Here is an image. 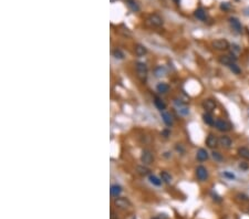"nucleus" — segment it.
<instances>
[{
    "mask_svg": "<svg viewBox=\"0 0 249 219\" xmlns=\"http://www.w3.org/2000/svg\"><path fill=\"white\" fill-rule=\"evenodd\" d=\"M136 72L137 77L142 80V81H145L147 79V73H148V68L147 65L144 62H136Z\"/></svg>",
    "mask_w": 249,
    "mask_h": 219,
    "instance_id": "nucleus-1",
    "label": "nucleus"
},
{
    "mask_svg": "<svg viewBox=\"0 0 249 219\" xmlns=\"http://www.w3.org/2000/svg\"><path fill=\"white\" fill-rule=\"evenodd\" d=\"M229 47H230V45L226 39H217L213 42V48L219 50V51H226V50L229 49Z\"/></svg>",
    "mask_w": 249,
    "mask_h": 219,
    "instance_id": "nucleus-2",
    "label": "nucleus"
},
{
    "mask_svg": "<svg viewBox=\"0 0 249 219\" xmlns=\"http://www.w3.org/2000/svg\"><path fill=\"white\" fill-rule=\"evenodd\" d=\"M196 177H197L198 180H200V182H206L207 179H208V172H207L206 167H204V166H198L197 168H196Z\"/></svg>",
    "mask_w": 249,
    "mask_h": 219,
    "instance_id": "nucleus-3",
    "label": "nucleus"
},
{
    "mask_svg": "<svg viewBox=\"0 0 249 219\" xmlns=\"http://www.w3.org/2000/svg\"><path fill=\"white\" fill-rule=\"evenodd\" d=\"M236 61H237V56H236L235 53H233V52H231L230 54L221 56L220 58H219V62L223 63V64H225V65H230V64H233V63H236Z\"/></svg>",
    "mask_w": 249,
    "mask_h": 219,
    "instance_id": "nucleus-4",
    "label": "nucleus"
},
{
    "mask_svg": "<svg viewBox=\"0 0 249 219\" xmlns=\"http://www.w3.org/2000/svg\"><path fill=\"white\" fill-rule=\"evenodd\" d=\"M215 127H216L218 131H220V132H228V131H230L231 126L227 121H224V120L218 119V120L215 121Z\"/></svg>",
    "mask_w": 249,
    "mask_h": 219,
    "instance_id": "nucleus-5",
    "label": "nucleus"
},
{
    "mask_svg": "<svg viewBox=\"0 0 249 219\" xmlns=\"http://www.w3.org/2000/svg\"><path fill=\"white\" fill-rule=\"evenodd\" d=\"M141 161H142V163L145 164V165H150V164L153 163L154 157H153V154L151 153V151H148V149H144V151L142 152Z\"/></svg>",
    "mask_w": 249,
    "mask_h": 219,
    "instance_id": "nucleus-6",
    "label": "nucleus"
},
{
    "mask_svg": "<svg viewBox=\"0 0 249 219\" xmlns=\"http://www.w3.org/2000/svg\"><path fill=\"white\" fill-rule=\"evenodd\" d=\"M206 145L209 148H216L219 145V138H217L215 134H209L206 138Z\"/></svg>",
    "mask_w": 249,
    "mask_h": 219,
    "instance_id": "nucleus-7",
    "label": "nucleus"
},
{
    "mask_svg": "<svg viewBox=\"0 0 249 219\" xmlns=\"http://www.w3.org/2000/svg\"><path fill=\"white\" fill-rule=\"evenodd\" d=\"M202 105H203V109H204L206 112H209V113L213 112L217 106L216 101L212 100V99H207V100H205Z\"/></svg>",
    "mask_w": 249,
    "mask_h": 219,
    "instance_id": "nucleus-8",
    "label": "nucleus"
},
{
    "mask_svg": "<svg viewBox=\"0 0 249 219\" xmlns=\"http://www.w3.org/2000/svg\"><path fill=\"white\" fill-rule=\"evenodd\" d=\"M148 24H152L153 27H161L163 26V19L161 18L158 14L154 13V14H151L150 18L147 19Z\"/></svg>",
    "mask_w": 249,
    "mask_h": 219,
    "instance_id": "nucleus-9",
    "label": "nucleus"
},
{
    "mask_svg": "<svg viewBox=\"0 0 249 219\" xmlns=\"http://www.w3.org/2000/svg\"><path fill=\"white\" fill-rule=\"evenodd\" d=\"M229 24H230V26L233 27V29L236 31V32L240 33L242 31V26H241V24H240V21L238 20L237 18H230L229 19Z\"/></svg>",
    "mask_w": 249,
    "mask_h": 219,
    "instance_id": "nucleus-10",
    "label": "nucleus"
},
{
    "mask_svg": "<svg viewBox=\"0 0 249 219\" xmlns=\"http://www.w3.org/2000/svg\"><path fill=\"white\" fill-rule=\"evenodd\" d=\"M161 115H162V119L164 121V123L166 124L167 126H172L174 121H173V116H172L171 113H168L167 111H162L161 112Z\"/></svg>",
    "mask_w": 249,
    "mask_h": 219,
    "instance_id": "nucleus-11",
    "label": "nucleus"
},
{
    "mask_svg": "<svg viewBox=\"0 0 249 219\" xmlns=\"http://www.w3.org/2000/svg\"><path fill=\"white\" fill-rule=\"evenodd\" d=\"M231 138L227 135H223L219 137V145L224 148H229L231 146Z\"/></svg>",
    "mask_w": 249,
    "mask_h": 219,
    "instance_id": "nucleus-12",
    "label": "nucleus"
},
{
    "mask_svg": "<svg viewBox=\"0 0 249 219\" xmlns=\"http://www.w3.org/2000/svg\"><path fill=\"white\" fill-rule=\"evenodd\" d=\"M208 157H209L208 152H207L205 148H199L197 151V153H196V158H197L199 162L207 161V159H208Z\"/></svg>",
    "mask_w": 249,
    "mask_h": 219,
    "instance_id": "nucleus-13",
    "label": "nucleus"
},
{
    "mask_svg": "<svg viewBox=\"0 0 249 219\" xmlns=\"http://www.w3.org/2000/svg\"><path fill=\"white\" fill-rule=\"evenodd\" d=\"M202 117H203V121H204L205 124H207V125H215L214 117H213V115L210 114L209 112L204 113Z\"/></svg>",
    "mask_w": 249,
    "mask_h": 219,
    "instance_id": "nucleus-14",
    "label": "nucleus"
},
{
    "mask_svg": "<svg viewBox=\"0 0 249 219\" xmlns=\"http://www.w3.org/2000/svg\"><path fill=\"white\" fill-rule=\"evenodd\" d=\"M156 90H157L158 93L165 94L169 91V85L167 83H164V82H161L156 85Z\"/></svg>",
    "mask_w": 249,
    "mask_h": 219,
    "instance_id": "nucleus-15",
    "label": "nucleus"
},
{
    "mask_svg": "<svg viewBox=\"0 0 249 219\" xmlns=\"http://www.w3.org/2000/svg\"><path fill=\"white\" fill-rule=\"evenodd\" d=\"M115 205L118 206V207H121V208H127V207L131 206V203H130L126 198H116Z\"/></svg>",
    "mask_w": 249,
    "mask_h": 219,
    "instance_id": "nucleus-16",
    "label": "nucleus"
},
{
    "mask_svg": "<svg viewBox=\"0 0 249 219\" xmlns=\"http://www.w3.org/2000/svg\"><path fill=\"white\" fill-rule=\"evenodd\" d=\"M121 193H122V187H121L120 185L115 184V185H112V186H111V195H112L113 197H119V196L121 195Z\"/></svg>",
    "mask_w": 249,
    "mask_h": 219,
    "instance_id": "nucleus-17",
    "label": "nucleus"
},
{
    "mask_svg": "<svg viewBox=\"0 0 249 219\" xmlns=\"http://www.w3.org/2000/svg\"><path fill=\"white\" fill-rule=\"evenodd\" d=\"M194 14H195V17L198 19V20H202V21L206 20V18H207L206 11H205V9H203V8H198Z\"/></svg>",
    "mask_w": 249,
    "mask_h": 219,
    "instance_id": "nucleus-18",
    "label": "nucleus"
},
{
    "mask_svg": "<svg viewBox=\"0 0 249 219\" xmlns=\"http://www.w3.org/2000/svg\"><path fill=\"white\" fill-rule=\"evenodd\" d=\"M146 53H147L146 47H144V45H136V47H135V54H136V56H145Z\"/></svg>",
    "mask_w": 249,
    "mask_h": 219,
    "instance_id": "nucleus-19",
    "label": "nucleus"
},
{
    "mask_svg": "<svg viewBox=\"0 0 249 219\" xmlns=\"http://www.w3.org/2000/svg\"><path fill=\"white\" fill-rule=\"evenodd\" d=\"M238 155L244 159H249V148L248 147H240V148H238Z\"/></svg>",
    "mask_w": 249,
    "mask_h": 219,
    "instance_id": "nucleus-20",
    "label": "nucleus"
},
{
    "mask_svg": "<svg viewBox=\"0 0 249 219\" xmlns=\"http://www.w3.org/2000/svg\"><path fill=\"white\" fill-rule=\"evenodd\" d=\"M148 180H150L151 184H153L154 186H157V187H160L161 185H162V183H163V180L160 179V178H158L157 176H155V175H150Z\"/></svg>",
    "mask_w": 249,
    "mask_h": 219,
    "instance_id": "nucleus-21",
    "label": "nucleus"
},
{
    "mask_svg": "<svg viewBox=\"0 0 249 219\" xmlns=\"http://www.w3.org/2000/svg\"><path fill=\"white\" fill-rule=\"evenodd\" d=\"M154 104H155V106L160 110L161 112H162V111H165V109H166V104H165V102L158 98H155V100H154Z\"/></svg>",
    "mask_w": 249,
    "mask_h": 219,
    "instance_id": "nucleus-22",
    "label": "nucleus"
},
{
    "mask_svg": "<svg viewBox=\"0 0 249 219\" xmlns=\"http://www.w3.org/2000/svg\"><path fill=\"white\" fill-rule=\"evenodd\" d=\"M161 179L163 180V183H166V184H171V182H172V176H171V174H168L167 172H162V173H161Z\"/></svg>",
    "mask_w": 249,
    "mask_h": 219,
    "instance_id": "nucleus-23",
    "label": "nucleus"
},
{
    "mask_svg": "<svg viewBox=\"0 0 249 219\" xmlns=\"http://www.w3.org/2000/svg\"><path fill=\"white\" fill-rule=\"evenodd\" d=\"M113 56L115 59H118V60H123L124 59V53L120 49H115L113 51Z\"/></svg>",
    "mask_w": 249,
    "mask_h": 219,
    "instance_id": "nucleus-24",
    "label": "nucleus"
},
{
    "mask_svg": "<svg viewBox=\"0 0 249 219\" xmlns=\"http://www.w3.org/2000/svg\"><path fill=\"white\" fill-rule=\"evenodd\" d=\"M137 173L143 175V176H146V175L150 174V169L145 166H137Z\"/></svg>",
    "mask_w": 249,
    "mask_h": 219,
    "instance_id": "nucleus-25",
    "label": "nucleus"
},
{
    "mask_svg": "<svg viewBox=\"0 0 249 219\" xmlns=\"http://www.w3.org/2000/svg\"><path fill=\"white\" fill-rule=\"evenodd\" d=\"M228 67H229V69H230L231 72L235 73V74H240V73H241V70H240V68L236 64V63H233V64L228 65Z\"/></svg>",
    "mask_w": 249,
    "mask_h": 219,
    "instance_id": "nucleus-26",
    "label": "nucleus"
},
{
    "mask_svg": "<svg viewBox=\"0 0 249 219\" xmlns=\"http://www.w3.org/2000/svg\"><path fill=\"white\" fill-rule=\"evenodd\" d=\"M165 73H166V71H165V68H163V67H158V68L155 69V75L157 77H164Z\"/></svg>",
    "mask_w": 249,
    "mask_h": 219,
    "instance_id": "nucleus-27",
    "label": "nucleus"
},
{
    "mask_svg": "<svg viewBox=\"0 0 249 219\" xmlns=\"http://www.w3.org/2000/svg\"><path fill=\"white\" fill-rule=\"evenodd\" d=\"M127 5H129V7L131 8L133 11H139L140 8H139V6L136 5L135 1H133V0H129V1H127Z\"/></svg>",
    "mask_w": 249,
    "mask_h": 219,
    "instance_id": "nucleus-28",
    "label": "nucleus"
},
{
    "mask_svg": "<svg viewBox=\"0 0 249 219\" xmlns=\"http://www.w3.org/2000/svg\"><path fill=\"white\" fill-rule=\"evenodd\" d=\"M212 156L216 162H221V161H223V156H221V154L219 153V152H215L214 151L212 153Z\"/></svg>",
    "mask_w": 249,
    "mask_h": 219,
    "instance_id": "nucleus-29",
    "label": "nucleus"
},
{
    "mask_svg": "<svg viewBox=\"0 0 249 219\" xmlns=\"http://www.w3.org/2000/svg\"><path fill=\"white\" fill-rule=\"evenodd\" d=\"M178 113L182 115H187V114H189V110L185 106H181V107H178Z\"/></svg>",
    "mask_w": 249,
    "mask_h": 219,
    "instance_id": "nucleus-30",
    "label": "nucleus"
},
{
    "mask_svg": "<svg viewBox=\"0 0 249 219\" xmlns=\"http://www.w3.org/2000/svg\"><path fill=\"white\" fill-rule=\"evenodd\" d=\"M224 177H226V178H228V179H230V180H233V179H235V175L234 174H231V173H229V172H225L224 173Z\"/></svg>",
    "mask_w": 249,
    "mask_h": 219,
    "instance_id": "nucleus-31",
    "label": "nucleus"
},
{
    "mask_svg": "<svg viewBox=\"0 0 249 219\" xmlns=\"http://www.w3.org/2000/svg\"><path fill=\"white\" fill-rule=\"evenodd\" d=\"M220 9L221 10H229L230 9V3H221Z\"/></svg>",
    "mask_w": 249,
    "mask_h": 219,
    "instance_id": "nucleus-32",
    "label": "nucleus"
},
{
    "mask_svg": "<svg viewBox=\"0 0 249 219\" xmlns=\"http://www.w3.org/2000/svg\"><path fill=\"white\" fill-rule=\"evenodd\" d=\"M171 135V132H169L168 130H164V131H162V136H164V137H168V136Z\"/></svg>",
    "mask_w": 249,
    "mask_h": 219,
    "instance_id": "nucleus-33",
    "label": "nucleus"
},
{
    "mask_svg": "<svg viewBox=\"0 0 249 219\" xmlns=\"http://www.w3.org/2000/svg\"><path fill=\"white\" fill-rule=\"evenodd\" d=\"M231 48H233V50L236 52V53H239V52H240V49H239V47H238L237 45H231Z\"/></svg>",
    "mask_w": 249,
    "mask_h": 219,
    "instance_id": "nucleus-34",
    "label": "nucleus"
},
{
    "mask_svg": "<svg viewBox=\"0 0 249 219\" xmlns=\"http://www.w3.org/2000/svg\"><path fill=\"white\" fill-rule=\"evenodd\" d=\"M155 219H158V218H155Z\"/></svg>",
    "mask_w": 249,
    "mask_h": 219,
    "instance_id": "nucleus-35",
    "label": "nucleus"
}]
</instances>
